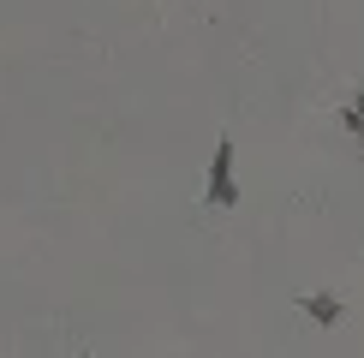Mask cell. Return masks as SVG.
Wrapping results in <instances>:
<instances>
[{"instance_id": "cell-1", "label": "cell", "mask_w": 364, "mask_h": 358, "mask_svg": "<svg viewBox=\"0 0 364 358\" xmlns=\"http://www.w3.org/2000/svg\"><path fill=\"white\" fill-rule=\"evenodd\" d=\"M203 197L215 209H233L239 203V173H233V138L215 143V156H209V179H203Z\"/></svg>"}, {"instance_id": "cell-4", "label": "cell", "mask_w": 364, "mask_h": 358, "mask_svg": "<svg viewBox=\"0 0 364 358\" xmlns=\"http://www.w3.org/2000/svg\"><path fill=\"white\" fill-rule=\"evenodd\" d=\"M78 358H90V352H78Z\"/></svg>"}, {"instance_id": "cell-3", "label": "cell", "mask_w": 364, "mask_h": 358, "mask_svg": "<svg viewBox=\"0 0 364 358\" xmlns=\"http://www.w3.org/2000/svg\"><path fill=\"white\" fill-rule=\"evenodd\" d=\"M341 119H346V131H353V143H364V90H353V96H346Z\"/></svg>"}, {"instance_id": "cell-2", "label": "cell", "mask_w": 364, "mask_h": 358, "mask_svg": "<svg viewBox=\"0 0 364 358\" xmlns=\"http://www.w3.org/2000/svg\"><path fill=\"white\" fill-rule=\"evenodd\" d=\"M299 310H305L311 322H323V328H328V322H341V310H346V305H341L335 293H305V298H299Z\"/></svg>"}]
</instances>
